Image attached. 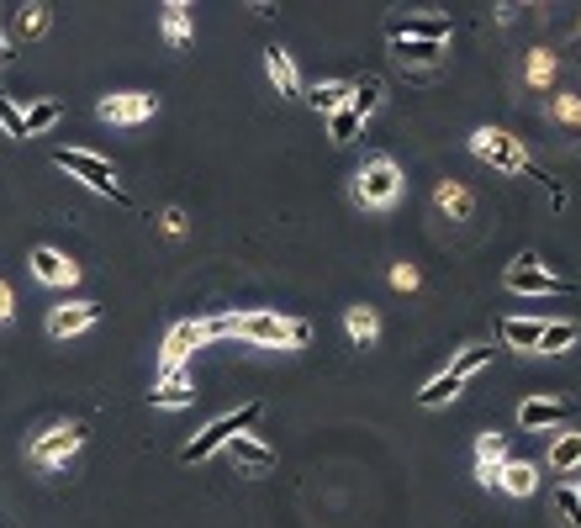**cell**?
I'll return each mask as SVG.
<instances>
[{"instance_id": "obj_1", "label": "cell", "mask_w": 581, "mask_h": 528, "mask_svg": "<svg viewBox=\"0 0 581 528\" xmlns=\"http://www.w3.org/2000/svg\"><path fill=\"white\" fill-rule=\"evenodd\" d=\"M217 333L249 338V344H265V349H307L312 344V323H302V317H280V312H228V317H212V338Z\"/></svg>"}, {"instance_id": "obj_2", "label": "cell", "mask_w": 581, "mask_h": 528, "mask_svg": "<svg viewBox=\"0 0 581 528\" xmlns=\"http://www.w3.org/2000/svg\"><path fill=\"white\" fill-rule=\"evenodd\" d=\"M53 164L59 169H69L74 180H85L90 191L96 196H111V201H127V191L117 185V169H111L101 154H90V148H59V154H53Z\"/></svg>"}, {"instance_id": "obj_3", "label": "cell", "mask_w": 581, "mask_h": 528, "mask_svg": "<svg viewBox=\"0 0 581 528\" xmlns=\"http://www.w3.org/2000/svg\"><path fill=\"white\" fill-rule=\"evenodd\" d=\"M471 154L481 164H492V169H508V175H534V180H545L534 169V159L518 148V138H508V132H497V127H481L476 138H471Z\"/></svg>"}, {"instance_id": "obj_4", "label": "cell", "mask_w": 581, "mask_h": 528, "mask_svg": "<svg viewBox=\"0 0 581 528\" xmlns=\"http://www.w3.org/2000/svg\"><path fill=\"white\" fill-rule=\"evenodd\" d=\"M254 418H259V402H249V407L228 412V418H217L212 428H206V433H196V439L180 449V460H185V465H201V460H212L217 449L233 439V433H249V428H254Z\"/></svg>"}, {"instance_id": "obj_5", "label": "cell", "mask_w": 581, "mask_h": 528, "mask_svg": "<svg viewBox=\"0 0 581 528\" xmlns=\"http://www.w3.org/2000/svg\"><path fill=\"white\" fill-rule=\"evenodd\" d=\"M354 196H360V206H391L402 196V169L397 159H370L360 175H354Z\"/></svg>"}, {"instance_id": "obj_6", "label": "cell", "mask_w": 581, "mask_h": 528, "mask_svg": "<svg viewBox=\"0 0 581 528\" xmlns=\"http://www.w3.org/2000/svg\"><path fill=\"white\" fill-rule=\"evenodd\" d=\"M206 338H212V317H191V323H175V328H170V338H164V354H159L164 381H170V375H180V365L191 360Z\"/></svg>"}, {"instance_id": "obj_7", "label": "cell", "mask_w": 581, "mask_h": 528, "mask_svg": "<svg viewBox=\"0 0 581 528\" xmlns=\"http://www.w3.org/2000/svg\"><path fill=\"white\" fill-rule=\"evenodd\" d=\"M80 444H85V428H80V423L43 428V433L32 439V460L43 465V470H59V465H69L74 455H80Z\"/></svg>"}, {"instance_id": "obj_8", "label": "cell", "mask_w": 581, "mask_h": 528, "mask_svg": "<svg viewBox=\"0 0 581 528\" xmlns=\"http://www.w3.org/2000/svg\"><path fill=\"white\" fill-rule=\"evenodd\" d=\"M508 291H518V296H571V280L550 275L534 254H518L513 270H508Z\"/></svg>"}, {"instance_id": "obj_9", "label": "cell", "mask_w": 581, "mask_h": 528, "mask_svg": "<svg viewBox=\"0 0 581 528\" xmlns=\"http://www.w3.org/2000/svg\"><path fill=\"white\" fill-rule=\"evenodd\" d=\"M159 111L154 96H143V90H117V96L101 101V122H117V127H133V122H148Z\"/></svg>"}, {"instance_id": "obj_10", "label": "cell", "mask_w": 581, "mask_h": 528, "mask_svg": "<svg viewBox=\"0 0 581 528\" xmlns=\"http://www.w3.org/2000/svg\"><path fill=\"white\" fill-rule=\"evenodd\" d=\"M566 423H571V407L560 402V396H529V402L518 407V428H529V433L566 428Z\"/></svg>"}, {"instance_id": "obj_11", "label": "cell", "mask_w": 581, "mask_h": 528, "mask_svg": "<svg viewBox=\"0 0 581 528\" xmlns=\"http://www.w3.org/2000/svg\"><path fill=\"white\" fill-rule=\"evenodd\" d=\"M222 449H228V460H233L238 470H270V465H275V449H270L265 439H254V433H233Z\"/></svg>"}, {"instance_id": "obj_12", "label": "cell", "mask_w": 581, "mask_h": 528, "mask_svg": "<svg viewBox=\"0 0 581 528\" xmlns=\"http://www.w3.org/2000/svg\"><path fill=\"white\" fill-rule=\"evenodd\" d=\"M101 317V307L96 301H69V307H53V317H48V333L53 338H69V333H85L90 323Z\"/></svg>"}, {"instance_id": "obj_13", "label": "cell", "mask_w": 581, "mask_h": 528, "mask_svg": "<svg viewBox=\"0 0 581 528\" xmlns=\"http://www.w3.org/2000/svg\"><path fill=\"white\" fill-rule=\"evenodd\" d=\"M32 275L43 280V286H74L80 264H69L59 249H32Z\"/></svg>"}, {"instance_id": "obj_14", "label": "cell", "mask_w": 581, "mask_h": 528, "mask_svg": "<svg viewBox=\"0 0 581 528\" xmlns=\"http://www.w3.org/2000/svg\"><path fill=\"white\" fill-rule=\"evenodd\" d=\"M497 333H502V344H508V349H539L545 323H539V317H502Z\"/></svg>"}, {"instance_id": "obj_15", "label": "cell", "mask_w": 581, "mask_h": 528, "mask_svg": "<svg viewBox=\"0 0 581 528\" xmlns=\"http://www.w3.org/2000/svg\"><path fill=\"white\" fill-rule=\"evenodd\" d=\"M265 69H270V80H275V90L280 96H296V90H302V74H296V64H291V53L286 48H265Z\"/></svg>"}, {"instance_id": "obj_16", "label": "cell", "mask_w": 581, "mask_h": 528, "mask_svg": "<svg viewBox=\"0 0 581 528\" xmlns=\"http://www.w3.org/2000/svg\"><path fill=\"white\" fill-rule=\"evenodd\" d=\"M497 486H502L508 497H534L539 476H534V465H529V460H508V465L497 470Z\"/></svg>"}, {"instance_id": "obj_17", "label": "cell", "mask_w": 581, "mask_h": 528, "mask_svg": "<svg viewBox=\"0 0 581 528\" xmlns=\"http://www.w3.org/2000/svg\"><path fill=\"white\" fill-rule=\"evenodd\" d=\"M148 402H154V407H191L196 402V381L170 375V381H159L154 391H148Z\"/></svg>"}, {"instance_id": "obj_18", "label": "cell", "mask_w": 581, "mask_h": 528, "mask_svg": "<svg viewBox=\"0 0 581 528\" xmlns=\"http://www.w3.org/2000/svg\"><path fill=\"white\" fill-rule=\"evenodd\" d=\"M492 354H497V349H486V344H471V349H460V354H455V365H449L444 375H449V381H460V386H465V381H471L476 370H486V365H492Z\"/></svg>"}, {"instance_id": "obj_19", "label": "cell", "mask_w": 581, "mask_h": 528, "mask_svg": "<svg viewBox=\"0 0 581 528\" xmlns=\"http://www.w3.org/2000/svg\"><path fill=\"white\" fill-rule=\"evenodd\" d=\"M191 22H196V11L185 6V0H170V6H164V37H170L175 48L191 43Z\"/></svg>"}, {"instance_id": "obj_20", "label": "cell", "mask_w": 581, "mask_h": 528, "mask_svg": "<svg viewBox=\"0 0 581 528\" xmlns=\"http://www.w3.org/2000/svg\"><path fill=\"white\" fill-rule=\"evenodd\" d=\"M476 465L481 470H502V465H508V433L486 428L481 439H476Z\"/></svg>"}, {"instance_id": "obj_21", "label": "cell", "mask_w": 581, "mask_h": 528, "mask_svg": "<svg viewBox=\"0 0 581 528\" xmlns=\"http://www.w3.org/2000/svg\"><path fill=\"white\" fill-rule=\"evenodd\" d=\"M344 323H349V344H354V349H370V344H376V307H349Z\"/></svg>"}, {"instance_id": "obj_22", "label": "cell", "mask_w": 581, "mask_h": 528, "mask_svg": "<svg viewBox=\"0 0 581 528\" xmlns=\"http://www.w3.org/2000/svg\"><path fill=\"white\" fill-rule=\"evenodd\" d=\"M391 53L402 64H439L444 59V43H412V37H391Z\"/></svg>"}, {"instance_id": "obj_23", "label": "cell", "mask_w": 581, "mask_h": 528, "mask_svg": "<svg viewBox=\"0 0 581 528\" xmlns=\"http://www.w3.org/2000/svg\"><path fill=\"white\" fill-rule=\"evenodd\" d=\"M59 117H64V106H59V101H32V106L22 111V127H27V138H37V132L59 127Z\"/></svg>"}, {"instance_id": "obj_24", "label": "cell", "mask_w": 581, "mask_h": 528, "mask_svg": "<svg viewBox=\"0 0 581 528\" xmlns=\"http://www.w3.org/2000/svg\"><path fill=\"white\" fill-rule=\"evenodd\" d=\"M349 96H354V85H349V80H328V85H317L307 101H312L317 111H328V117H333V111H344V106H349Z\"/></svg>"}, {"instance_id": "obj_25", "label": "cell", "mask_w": 581, "mask_h": 528, "mask_svg": "<svg viewBox=\"0 0 581 528\" xmlns=\"http://www.w3.org/2000/svg\"><path fill=\"white\" fill-rule=\"evenodd\" d=\"M550 465L555 470H581V433H560L550 444Z\"/></svg>"}, {"instance_id": "obj_26", "label": "cell", "mask_w": 581, "mask_h": 528, "mask_svg": "<svg viewBox=\"0 0 581 528\" xmlns=\"http://www.w3.org/2000/svg\"><path fill=\"white\" fill-rule=\"evenodd\" d=\"M376 106H381V80H360V85H354V96H349V111L365 122Z\"/></svg>"}, {"instance_id": "obj_27", "label": "cell", "mask_w": 581, "mask_h": 528, "mask_svg": "<svg viewBox=\"0 0 581 528\" xmlns=\"http://www.w3.org/2000/svg\"><path fill=\"white\" fill-rule=\"evenodd\" d=\"M571 344H576V323H545V338H539L534 354H560V349H571Z\"/></svg>"}, {"instance_id": "obj_28", "label": "cell", "mask_w": 581, "mask_h": 528, "mask_svg": "<svg viewBox=\"0 0 581 528\" xmlns=\"http://www.w3.org/2000/svg\"><path fill=\"white\" fill-rule=\"evenodd\" d=\"M455 396H460V381H449V375H434V381L418 391V402H423V407H444V402H455Z\"/></svg>"}, {"instance_id": "obj_29", "label": "cell", "mask_w": 581, "mask_h": 528, "mask_svg": "<svg viewBox=\"0 0 581 528\" xmlns=\"http://www.w3.org/2000/svg\"><path fill=\"white\" fill-rule=\"evenodd\" d=\"M360 127H365V122L344 106V111H333V117H328V138H333V143H354V138H360Z\"/></svg>"}, {"instance_id": "obj_30", "label": "cell", "mask_w": 581, "mask_h": 528, "mask_svg": "<svg viewBox=\"0 0 581 528\" xmlns=\"http://www.w3.org/2000/svg\"><path fill=\"white\" fill-rule=\"evenodd\" d=\"M43 27H48L43 6H16V11H11V32H22V37H37Z\"/></svg>"}, {"instance_id": "obj_31", "label": "cell", "mask_w": 581, "mask_h": 528, "mask_svg": "<svg viewBox=\"0 0 581 528\" xmlns=\"http://www.w3.org/2000/svg\"><path fill=\"white\" fill-rule=\"evenodd\" d=\"M434 201H439V212H449V217H471V196H465L455 180L439 185V196H434Z\"/></svg>"}, {"instance_id": "obj_32", "label": "cell", "mask_w": 581, "mask_h": 528, "mask_svg": "<svg viewBox=\"0 0 581 528\" xmlns=\"http://www.w3.org/2000/svg\"><path fill=\"white\" fill-rule=\"evenodd\" d=\"M555 513H560V523H571V528H581V507H576V486H560V492H555Z\"/></svg>"}, {"instance_id": "obj_33", "label": "cell", "mask_w": 581, "mask_h": 528, "mask_svg": "<svg viewBox=\"0 0 581 528\" xmlns=\"http://www.w3.org/2000/svg\"><path fill=\"white\" fill-rule=\"evenodd\" d=\"M0 127H6V138H27V127H22V111L11 106V96H0Z\"/></svg>"}, {"instance_id": "obj_34", "label": "cell", "mask_w": 581, "mask_h": 528, "mask_svg": "<svg viewBox=\"0 0 581 528\" xmlns=\"http://www.w3.org/2000/svg\"><path fill=\"white\" fill-rule=\"evenodd\" d=\"M555 117H560V122H581V101H576V96H560V101H555Z\"/></svg>"}, {"instance_id": "obj_35", "label": "cell", "mask_w": 581, "mask_h": 528, "mask_svg": "<svg viewBox=\"0 0 581 528\" xmlns=\"http://www.w3.org/2000/svg\"><path fill=\"white\" fill-rule=\"evenodd\" d=\"M391 286L412 291V286H418V270H412V264H397V270H391Z\"/></svg>"}, {"instance_id": "obj_36", "label": "cell", "mask_w": 581, "mask_h": 528, "mask_svg": "<svg viewBox=\"0 0 581 528\" xmlns=\"http://www.w3.org/2000/svg\"><path fill=\"white\" fill-rule=\"evenodd\" d=\"M545 74H550V59H545V53H539V59H529V80H545Z\"/></svg>"}, {"instance_id": "obj_37", "label": "cell", "mask_w": 581, "mask_h": 528, "mask_svg": "<svg viewBox=\"0 0 581 528\" xmlns=\"http://www.w3.org/2000/svg\"><path fill=\"white\" fill-rule=\"evenodd\" d=\"M6 317H11V286L0 280V323H6Z\"/></svg>"}, {"instance_id": "obj_38", "label": "cell", "mask_w": 581, "mask_h": 528, "mask_svg": "<svg viewBox=\"0 0 581 528\" xmlns=\"http://www.w3.org/2000/svg\"><path fill=\"white\" fill-rule=\"evenodd\" d=\"M11 59V43H6V32H0V64H6Z\"/></svg>"}, {"instance_id": "obj_39", "label": "cell", "mask_w": 581, "mask_h": 528, "mask_svg": "<svg viewBox=\"0 0 581 528\" xmlns=\"http://www.w3.org/2000/svg\"><path fill=\"white\" fill-rule=\"evenodd\" d=\"M571 486H576V507H581V481H571Z\"/></svg>"}]
</instances>
